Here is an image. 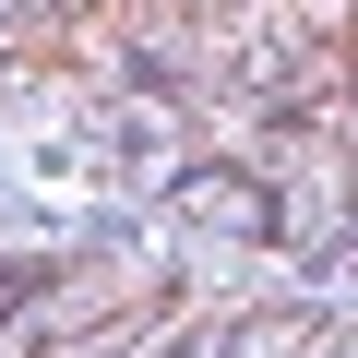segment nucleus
Segmentation results:
<instances>
[{
	"mask_svg": "<svg viewBox=\"0 0 358 358\" xmlns=\"http://www.w3.org/2000/svg\"><path fill=\"white\" fill-rule=\"evenodd\" d=\"M96 24H131V0H0V60H13V72H48Z\"/></svg>",
	"mask_w": 358,
	"mask_h": 358,
	"instance_id": "f257e3e1",
	"label": "nucleus"
},
{
	"mask_svg": "<svg viewBox=\"0 0 358 358\" xmlns=\"http://www.w3.org/2000/svg\"><path fill=\"white\" fill-rule=\"evenodd\" d=\"M275 358H358V310H299Z\"/></svg>",
	"mask_w": 358,
	"mask_h": 358,
	"instance_id": "f03ea898",
	"label": "nucleus"
},
{
	"mask_svg": "<svg viewBox=\"0 0 358 358\" xmlns=\"http://www.w3.org/2000/svg\"><path fill=\"white\" fill-rule=\"evenodd\" d=\"M203 13H227V0H131L143 36H179V24H203Z\"/></svg>",
	"mask_w": 358,
	"mask_h": 358,
	"instance_id": "7ed1b4c3",
	"label": "nucleus"
}]
</instances>
